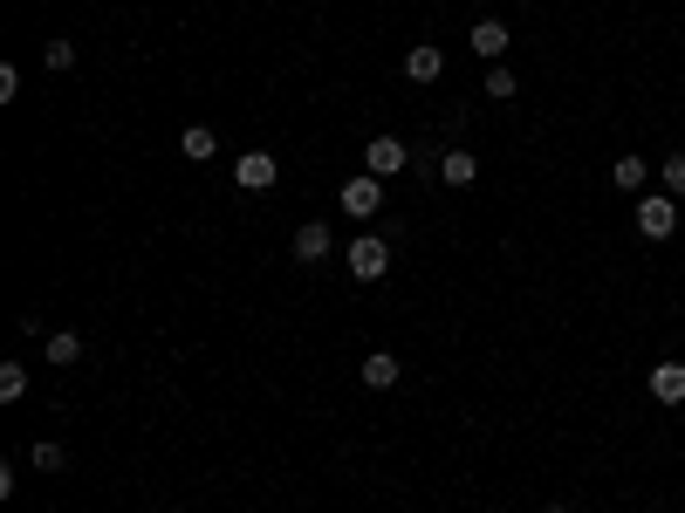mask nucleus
Instances as JSON below:
<instances>
[{
  "mask_svg": "<svg viewBox=\"0 0 685 513\" xmlns=\"http://www.w3.org/2000/svg\"><path fill=\"white\" fill-rule=\"evenodd\" d=\"M542 513H569V506H542Z\"/></svg>",
  "mask_w": 685,
  "mask_h": 513,
  "instance_id": "obj_21",
  "label": "nucleus"
},
{
  "mask_svg": "<svg viewBox=\"0 0 685 513\" xmlns=\"http://www.w3.org/2000/svg\"><path fill=\"white\" fill-rule=\"evenodd\" d=\"M234 186L240 192H274L282 186V158H274V151H247V158L234 165Z\"/></svg>",
  "mask_w": 685,
  "mask_h": 513,
  "instance_id": "obj_2",
  "label": "nucleus"
},
{
  "mask_svg": "<svg viewBox=\"0 0 685 513\" xmlns=\"http://www.w3.org/2000/svg\"><path fill=\"white\" fill-rule=\"evenodd\" d=\"M377 205H385V178H377V171H364V178H350V186H343V213L350 219H370Z\"/></svg>",
  "mask_w": 685,
  "mask_h": 513,
  "instance_id": "obj_4",
  "label": "nucleus"
},
{
  "mask_svg": "<svg viewBox=\"0 0 685 513\" xmlns=\"http://www.w3.org/2000/svg\"><path fill=\"white\" fill-rule=\"evenodd\" d=\"M439 178H446V186H473V178H480V158H473V151H446V158H439Z\"/></svg>",
  "mask_w": 685,
  "mask_h": 513,
  "instance_id": "obj_13",
  "label": "nucleus"
},
{
  "mask_svg": "<svg viewBox=\"0 0 685 513\" xmlns=\"http://www.w3.org/2000/svg\"><path fill=\"white\" fill-rule=\"evenodd\" d=\"M14 96H21V69L0 62V103H14Z\"/></svg>",
  "mask_w": 685,
  "mask_h": 513,
  "instance_id": "obj_20",
  "label": "nucleus"
},
{
  "mask_svg": "<svg viewBox=\"0 0 685 513\" xmlns=\"http://www.w3.org/2000/svg\"><path fill=\"white\" fill-rule=\"evenodd\" d=\"M343 261H350V274H357V281H385L391 274V240L385 234H364V240L343 247Z\"/></svg>",
  "mask_w": 685,
  "mask_h": 513,
  "instance_id": "obj_1",
  "label": "nucleus"
},
{
  "mask_svg": "<svg viewBox=\"0 0 685 513\" xmlns=\"http://www.w3.org/2000/svg\"><path fill=\"white\" fill-rule=\"evenodd\" d=\"M42 62L56 69V75H62V69H75V41H48V48H42Z\"/></svg>",
  "mask_w": 685,
  "mask_h": 513,
  "instance_id": "obj_19",
  "label": "nucleus"
},
{
  "mask_svg": "<svg viewBox=\"0 0 685 513\" xmlns=\"http://www.w3.org/2000/svg\"><path fill=\"white\" fill-rule=\"evenodd\" d=\"M336 247V234H329L322 219H309V226H295V261H322V253Z\"/></svg>",
  "mask_w": 685,
  "mask_h": 513,
  "instance_id": "obj_9",
  "label": "nucleus"
},
{
  "mask_svg": "<svg viewBox=\"0 0 685 513\" xmlns=\"http://www.w3.org/2000/svg\"><path fill=\"white\" fill-rule=\"evenodd\" d=\"M172 513H186V506H172Z\"/></svg>",
  "mask_w": 685,
  "mask_h": 513,
  "instance_id": "obj_22",
  "label": "nucleus"
},
{
  "mask_svg": "<svg viewBox=\"0 0 685 513\" xmlns=\"http://www.w3.org/2000/svg\"><path fill=\"white\" fill-rule=\"evenodd\" d=\"M466 41H473V56L500 62V56H507V41H515V35H507V21H494V14H487V21H473V35H466Z\"/></svg>",
  "mask_w": 685,
  "mask_h": 513,
  "instance_id": "obj_6",
  "label": "nucleus"
},
{
  "mask_svg": "<svg viewBox=\"0 0 685 513\" xmlns=\"http://www.w3.org/2000/svg\"><path fill=\"white\" fill-rule=\"evenodd\" d=\"M404 75H412V83L425 90V83H439V75H446V56H439V48L433 41H418L412 48V56H404Z\"/></svg>",
  "mask_w": 685,
  "mask_h": 513,
  "instance_id": "obj_8",
  "label": "nucleus"
},
{
  "mask_svg": "<svg viewBox=\"0 0 685 513\" xmlns=\"http://www.w3.org/2000/svg\"><path fill=\"white\" fill-rule=\"evenodd\" d=\"M665 192L685 199V151H665Z\"/></svg>",
  "mask_w": 685,
  "mask_h": 513,
  "instance_id": "obj_18",
  "label": "nucleus"
},
{
  "mask_svg": "<svg viewBox=\"0 0 685 513\" xmlns=\"http://www.w3.org/2000/svg\"><path fill=\"white\" fill-rule=\"evenodd\" d=\"M404 165H412L404 138H370V151H364V171H377V178H398Z\"/></svg>",
  "mask_w": 685,
  "mask_h": 513,
  "instance_id": "obj_5",
  "label": "nucleus"
},
{
  "mask_svg": "<svg viewBox=\"0 0 685 513\" xmlns=\"http://www.w3.org/2000/svg\"><path fill=\"white\" fill-rule=\"evenodd\" d=\"M638 234H645V240H672V234H678V199H672V192H651V199L638 205Z\"/></svg>",
  "mask_w": 685,
  "mask_h": 513,
  "instance_id": "obj_3",
  "label": "nucleus"
},
{
  "mask_svg": "<svg viewBox=\"0 0 685 513\" xmlns=\"http://www.w3.org/2000/svg\"><path fill=\"white\" fill-rule=\"evenodd\" d=\"M213 151H220V138L206 131V123H192V131L179 138V158H192V165H213Z\"/></svg>",
  "mask_w": 685,
  "mask_h": 513,
  "instance_id": "obj_12",
  "label": "nucleus"
},
{
  "mask_svg": "<svg viewBox=\"0 0 685 513\" xmlns=\"http://www.w3.org/2000/svg\"><path fill=\"white\" fill-rule=\"evenodd\" d=\"M515 90H521L515 69H487V96H494V103H515Z\"/></svg>",
  "mask_w": 685,
  "mask_h": 513,
  "instance_id": "obj_17",
  "label": "nucleus"
},
{
  "mask_svg": "<svg viewBox=\"0 0 685 513\" xmlns=\"http://www.w3.org/2000/svg\"><path fill=\"white\" fill-rule=\"evenodd\" d=\"M42 349H48V363H56V370H69V363H83V336H75V329H56V336H48Z\"/></svg>",
  "mask_w": 685,
  "mask_h": 513,
  "instance_id": "obj_11",
  "label": "nucleus"
},
{
  "mask_svg": "<svg viewBox=\"0 0 685 513\" xmlns=\"http://www.w3.org/2000/svg\"><path fill=\"white\" fill-rule=\"evenodd\" d=\"M28 466H35V473H62V466H69V452H62L56 439H35V445H28Z\"/></svg>",
  "mask_w": 685,
  "mask_h": 513,
  "instance_id": "obj_14",
  "label": "nucleus"
},
{
  "mask_svg": "<svg viewBox=\"0 0 685 513\" xmlns=\"http://www.w3.org/2000/svg\"><path fill=\"white\" fill-rule=\"evenodd\" d=\"M651 397L658 404H685V363H658L651 370Z\"/></svg>",
  "mask_w": 685,
  "mask_h": 513,
  "instance_id": "obj_10",
  "label": "nucleus"
},
{
  "mask_svg": "<svg viewBox=\"0 0 685 513\" xmlns=\"http://www.w3.org/2000/svg\"><path fill=\"white\" fill-rule=\"evenodd\" d=\"M357 377H364V391H391V383L404 377V363H398V356H391V349H370Z\"/></svg>",
  "mask_w": 685,
  "mask_h": 513,
  "instance_id": "obj_7",
  "label": "nucleus"
},
{
  "mask_svg": "<svg viewBox=\"0 0 685 513\" xmlns=\"http://www.w3.org/2000/svg\"><path fill=\"white\" fill-rule=\"evenodd\" d=\"M28 397V370L21 363H0V404H21Z\"/></svg>",
  "mask_w": 685,
  "mask_h": 513,
  "instance_id": "obj_15",
  "label": "nucleus"
},
{
  "mask_svg": "<svg viewBox=\"0 0 685 513\" xmlns=\"http://www.w3.org/2000/svg\"><path fill=\"white\" fill-rule=\"evenodd\" d=\"M611 178H617L624 192H638V186H645V158H638V151H624V158L611 165Z\"/></svg>",
  "mask_w": 685,
  "mask_h": 513,
  "instance_id": "obj_16",
  "label": "nucleus"
}]
</instances>
